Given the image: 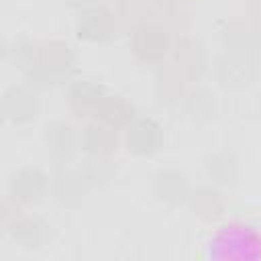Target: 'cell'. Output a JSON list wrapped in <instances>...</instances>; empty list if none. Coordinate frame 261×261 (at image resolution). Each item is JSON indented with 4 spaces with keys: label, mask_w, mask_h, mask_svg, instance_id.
<instances>
[{
    "label": "cell",
    "mask_w": 261,
    "mask_h": 261,
    "mask_svg": "<svg viewBox=\"0 0 261 261\" xmlns=\"http://www.w3.org/2000/svg\"><path fill=\"white\" fill-rule=\"evenodd\" d=\"M73 69V53L69 45L51 41L39 47L37 59L24 71L29 84L33 86H53L61 80H67Z\"/></svg>",
    "instance_id": "6da1fadb"
},
{
    "label": "cell",
    "mask_w": 261,
    "mask_h": 261,
    "mask_svg": "<svg viewBox=\"0 0 261 261\" xmlns=\"http://www.w3.org/2000/svg\"><path fill=\"white\" fill-rule=\"evenodd\" d=\"M51 186L47 173L39 167H22L16 169L8 179V196L20 206H31L43 200Z\"/></svg>",
    "instance_id": "7a4b0ae2"
},
{
    "label": "cell",
    "mask_w": 261,
    "mask_h": 261,
    "mask_svg": "<svg viewBox=\"0 0 261 261\" xmlns=\"http://www.w3.org/2000/svg\"><path fill=\"white\" fill-rule=\"evenodd\" d=\"M39 112L37 92L29 86H10L2 94V114L12 124H24Z\"/></svg>",
    "instance_id": "3957f363"
},
{
    "label": "cell",
    "mask_w": 261,
    "mask_h": 261,
    "mask_svg": "<svg viewBox=\"0 0 261 261\" xmlns=\"http://www.w3.org/2000/svg\"><path fill=\"white\" fill-rule=\"evenodd\" d=\"M6 234L20 247V249H29V251H35V249H41L47 239H49V224L39 218V216H31V214H20L12 224L10 228L6 230Z\"/></svg>",
    "instance_id": "277c9868"
},
{
    "label": "cell",
    "mask_w": 261,
    "mask_h": 261,
    "mask_svg": "<svg viewBox=\"0 0 261 261\" xmlns=\"http://www.w3.org/2000/svg\"><path fill=\"white\" fill-rule=\"evenodd\" d=\"M161 141H163L161 126L151 118H139L126 126V137H124L126 149L137 155H153L161 147Z\"/></svg>",
    "instance_id": "5b68a950"
},
{
    "label": "cell",
    "mask_w": 261,
    "mask_h": 261,
    "mask_svg": "<svg viewBox=\"0 0 261 261\" xmlns=\"http://www.w3.org/2000/svg\"><path fill=\"white\" fill-rule=\"evenodd\" d=\"M116 31V18L102 6H92L80 14L77 35L88 41H108Z\"/></svg>",
    "instance_id": "8992f818"
},
{
    "label": "cell",
    "mask_w": 261,
    "mask_h": 261,
    "mask_svg": "<svg viewBox=\"0 0 261 261\" xmlns=\"http://www.w3.org/2000/svg\"><path fill=\"white\" fill-rule=\"evenodd\" d=\"M169 47L167 35L157 24H141L133 37V51L143 61H157Z\"/></svg>",
    "instance_id": "52a82bcc"
},
{
    "label": "cell",
    "mask_w": 261,
    "mask_h": 261,
    "mask_svg": "<svg viewBox=\"0 0 261 261\" xmlns=\"http://www.w3.org/2000/svg\"><path fill=\"white\" fill-rule=\"evenodd\" d=\"M80 145L92 157H108L112 151H116V145H118L116 128H112L100 120L92 122L80 135Z\"/></svg>",
    "instance_id": "ba28073f"
},
{
    "label": "cell",
    "mask_w": 261,
    "mask_h": 261,
    "mask_svg": "<svg viewBox=\"0 0 261 261\" xmlns=\"http://www.w3.org/2000/svg\"><path fill=\"white\" fill-rule=\"evenodd\" d=\"M45 145H47V151L49 155L63 163L67 161L73 151H75V145H77V137L73 133V126L67 124V122H53L45 128Z\"/></svg>",
    "instance_id": "9c48e42d"
},
{
    "label": "cell",
    "mask_w": 261,
    "mask_h": 261,
    "mask_svg": "<svg viewBox=\"0 0 261 261\" xmlns=\"http://www.w3.org/2000/svg\"><path fill=\"white\" fill-rule=\"evenodd\" d=\"M102 100H104L102 90L90 82H75L67 92V104L75 112V116L96 114Z\"/></svg>",
    "instance_id": "30bf717a"
},
{
    "label": "cell",
    "mask_w": 261,
    "mask_h": 261,
    "mask_svg": "<svg viewBox=\"0 0 261 261\" xmlns=\"http://www.w3.org/2000/svg\"><path fill=\"white\" fill-rule=\"evenodd\" d=\"M96 116L100 118V122L118 130L122 126L126 128L135 120V108L120 96H104V100L96 110Z\"/></svg>",
    "instance_id": "8fae6325"
},
{
    "label": "cell",
    "mask_w": 261,
    "mask_h": 261,
    "mask_svg": "<svg viewBox=\"0 0 261 261\" xmlns=\"http://www.w3.org/2000/svg\"><path fill=\"white\" fill-rule=\"evenodd\" d=\"M155 194L169 204H177L188 198L186 177L177 171H161L155 177Z\"/></svg>",
    "instance_id": "7c38bea8"
},
{
    "label": "cell",
    "mask_w": 261,
    "mask_h": 261,
    "mask_svg": "<svg viewBox=\"0 0 261 261\" xmlns=\"http://www.w3.org/2000/svg\"><path fill=\"white\" fill-rule=\"evenodd\" d=\"M84 184H86V177L82 173H73L67 169H57L55 175L51 177V188L61 202L77 200L84 192Z\"/></svg>",
    "instance_id": "4fadbf2b"
},
{
    "label": "cell",
    "mask_w": 261,
    "mask_h": 261,
    "mask_svg": "<svg viewBox=\"0 0 261 261\" xmlns=\"http://www.w3.org/2000/svg\"><path fill=\"white\" fill-rule=\"evenodd\" d=\"M192 204H194V210L208 218V220H214L222 214L224 210V204H222V198L216 190H210V188H202L198 192H194L192 196Z\"/></svg>",
    "instance_id": "5bb4252c"
},
{
    "label": "cell",
    "mask_w": 261,
    "mask_h": 261,
    "mask_svg": "<svg viewBox=\"0 0 261 261\" xmlns=\"http://www.w3.org/2000/svg\"><path fill=\"white\" fill-rule=\"evenodd\" d=\"M177 67L184 71V73H190V75H198L202 69H204V53H202V47L196 45L194 41H186L177 53Z\"/></svg>",
    "instance_id": "9a60e30c"
},
{
    "label": "cell",
    "mask_w": 261,
    "mask_h": 261,
    "mask_svg": "<svg viewBox=\"0 0 261 261\" xmlns=\"http://www.w3.org/2000/svg\"><path fill=\"white\" fill-rule=\"evenodd\" d=\"M208 169H210V175H214L218 181H230L234 175V161L226 155H218L210 159Z\"/></svg>",
    "instance_id": "2e32d148"
},
{
    "label": "cell",
    "mask_w": 261,
    "mask_h": 261,
    "mask_svg": "<svg viewBox=\"0 0 261 261\" xmlns=\"http://www.w3.org/2000/svg\"><path fill=\"white\" fill-rule=\"evenodd\" d=\"M20 214H22V206H20L18 202H14L10 196H6L4 202H2V208H0V224H2L4 232L10 228V224H12Z\"/></svg>",
    "instance_id": "e0dca14e"
}]
</instances>
